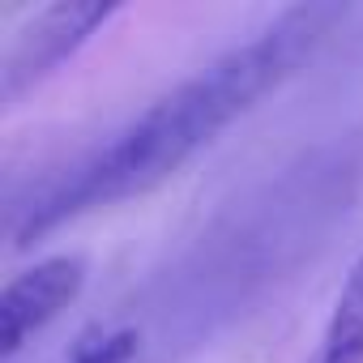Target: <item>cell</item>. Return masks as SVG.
<instances>
[{
    "mask_svg": "<svg viewBox=\"0 0 363 363\" xmlns=\"http://www.w3.org/2000/svg\"><path fill=\"white\" fill-rule=\"evenodd\" d=\"M346 9L337 5H295L282 9L252 39L235 43L189 82L171 86L128 124H120L99 145L43 167L5 197V235L13 248L39 244L48 231L124 197L158 189L189 158H197L223 128L248 116L269 90H278L303 56L320 48L329 26Z\"/></svg>",
    "mask_w": 363,
    "mask_h": 363,
    "instance_id": "obj_1",
    "label": "cell"
},
{
    "mask_svg": "<svg viewBox=\"0 0 363 363\" xmlns=\"http://www.w3.org/2000/svg\"><path fill=\"white\" fill-rule=\"evenodd\" d=\"M116 13H120L116 0H60V5L35 9L13 30L5 56H0V99H5V107H13L39 82H48Z\"/></svg>",
    "mask_w": 363,
    "mask_h": 363,
    "instance_id": "obj_2",
    "label": "cell"
},
{
    "mask_svg": "<svg viewBox=\"0 0 363 363\" xmlns=\"http://www.w3.org/2000/svg\"><path fill=\"white\" fill-rule=\"evenodd\" d=\"M86 286V261L77 252H56L13 274L0 291V359H13L35 333H43Z\"/></svg>",
    "mask_w": 363,
    "mask_h": 363,
    "instance_id": "obj_3",
    "label": "cell"
},
{
    "mask_svg": "<svg viewBox=\"0 0 363 363\" xmlns=\"http://www.w3.org/2000/svg\"><path fill=\"white\" fill-rule=\"evenodd\" d=\"M137 350H141V333L133 325H107V329L99 325L77 337V346L65 363H133Z\"/></svg>",
    "mask_w": 363,
    "mask_h": 363,
    "instance_id": "obj_4",
    "label": "cell"
},
{
    "mask_svg": "<svg viewBox=\"0 0 363 363\" xmlns=\"http://www.w3.org/2000/svg\"><path fill=\"white\" fill-rule=\"evenodd\" d=\"M325 333H337L354 346H363V257L354 261V269L346 274L342 291H337V303L329 312V325Z\"/></svg>",
    "mask_w": 363,
    "mask_h": 363,
    "instance_id": "obj_5",
    "label": "cell"
},
{
    "mask_svg": "<svg viewBox=\"0 0 363 363\" xmlns=\"http://www.w3.org/2000/svg\"><path fill=\"white\" fill-rule=\"evenodd\" d=\"M308 363H363V346H354V342H346L337 333H325Z\"/></svg>",
    "mask_w": 363,
    "mask_h": 363,
    "instance_id": "obj_6",
    "label": "cell"
}]
</instances>
